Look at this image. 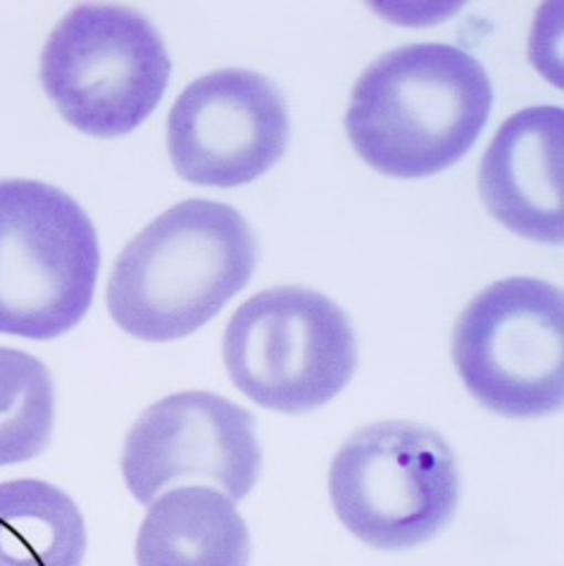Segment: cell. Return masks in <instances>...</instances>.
<instances>
[{"mask_svg":"<svg viewBox=\"0 0 564 566\" xmlns=\"http://www.w3.org/2000/svg\"><path fill=\"white\" fill-rule=\"evenodd\" d=\"M171 60L144 14L119 6H80L53 29L41 53V84L74 129L117 138L160 105Z\"/></svg>","mask_w":564,"mask_h":566,"instance_id":"5","label":"cell"},{"mask_svg":"<svg viewBox=\"0 0 564 566\" xmlns=\"http://www.w3.org/2000/svg\"><path fill=\"white\" fill-rule=\"evenodd\" d=\"M255 419L212 392H177L150 405L124 440V483L140 505H153L179 483H210L231 502L260 476Z\"/></svg>","mask_w":564,"mask_h":566,"instance_id":"8","label":"cell"},{"mask_svg":"<svg viewBox=\"0 0 564 566\" xmlns=\"http://www.w3.org/2000/svg\"><path fill=\"white\" fill-rule=\"evenodd\" d=\"M250 533L237 502L181 485L153 502L136 538L138 566H248Z\"/></svg>","mask_w":564,"mask_h":566,"instance_id":"11","label":"cell"},{"mask_svg":"<svg viewBox=\"0 0 564 566\" xmlns=\"http://www.w3.org/2000/svg\"><path fill=\"white\" fill-rule=\"evenodd\" d=\"M491 105V78L477 57L448 43H415L382 55L357 78L346 129L376 171L421 179L462 160Z\"/></svg>","mask_w":564,"mask_h":566,"instance_id":"1","label":"cell"},{"mask_svg":"<svg viewBox=\"0 0 564 566\" xmlns=\"http://www.w3.org/2000/svg\"><path fill=\"white\" fill-rule=\"evenodd\" d=\"M452 359L467 390L500 417L536 419L564 400V297L539 279L483 289L460 314Z\"/></svg>","mask_w":564,"mask_h":566,"instance_id":"7","label":"cell"},{"mask_svg":"<svg viewBox=\"0 0 564 566\" xmlns=\"http://www.w3.org/2000/svg\"><path fill=\"white\" fill-rule=\"evenodd\" d=\"M328 493L355 538L376 549H410L438 536L456 516V454L421 423H369L338 450Z\"/></svg>","mask_w":564,"mask_h":566,"instance_id":"4","label":"cell"},{"mask_svg":"<svg viewBox=\"0 0 564 566\" xmlns=\"http://www.w3.org/2000/svg\"><path fill=\"white\" fill-rule=\"evenodd\" d=\"M86 524L76 502L55 485L0 483V566H82Z\"/></svg>","mask_w":564,"mask_h":566,"instance_id":"12","label":"cell"},{"mask_svg":"<svg viewBox=\"0 0 564 566\" xmlns=\"http://www.w3.org/2000/svg\"><path fill=\"white\" fill-rule=\"evenodd\" d=\"M224 365L246 398L274 412L305 415L351 384L357 367L353 324L317 291H262L233 312Z\"/></svg>","mask_w":564,"mask_h":566,"instance_id":"6","label":"cell"},{"mask_svg":"<svg viewBox=\"0 0 564 566\" xmlns=\"http://www.w3.org/2000/svg\"><path fill=\"white\" fill-rule=\"evenodd\" d=\"M255 262V235L237 210L186 200L122 250L107 279V310L134 338H186L248 286Z\"/></svg>","mask_w":564,"mask_h":566,"instance_id":"2","label":"cell"},{"mask_svg":"<svg viewBox=\"0 0 564 566\" xmlns=\"http://www.w3.org/2000/svg\"><path fill=\"white\" fill-rule=\"evenodd\" d=\"M291 138L289 107L268 76L219 70L188 84L167 119L177 175L196 186L231 188L260 179Z\"/></svg>","mask_w":564,"mask_h":566,"instance_id":"9","label":"cell"},{"mask_svg":"<svg viewBox=\"0 0 564 566\" xmlns=\"http://www.w3.org/2000/svg\"><path fill=\"white\" fill-rule=\"evenodd\" d=\"M564 109L529 107L512 115L485 148L479 169L483 206L522 239L564 241Z\"/></svg>","mask_w":564,"mask_h":566,"instance_id":"10","label":"cell"},{"mask_svg":"<svg viewBox=\"0 0 564 566\" xmlns=\"http://www.w3.org/2000/svg\"><path fill=\"white\" fill-rule=\"evenodd\" d=\"M55 419L51 371L29 353L0 348V467L39 458Z\"/></svg>","mask_w":564,"mask_h":566,"instance_id":"13","label":"cell"},{"mask_svg":"<svg viewBox=\"0 0 564 566\" xmlns=\"http://www.w3.org/2000/svg\"><path fill=\"white\" fill-rule=\"evenodd\" d=\"M98 270V233L80 202L43 181H0V334L51 340L72 332Z\"/></svg>","mask_w":564,"mask_h":566,"instance_id":"3","label":"cell"}]
</instances>
